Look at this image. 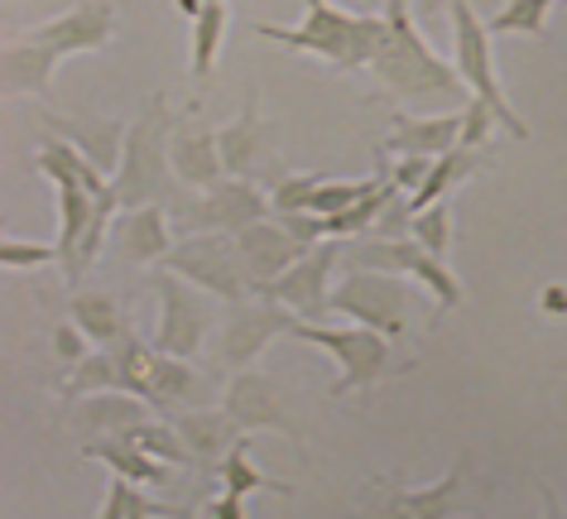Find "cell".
<instances>
[{
  "mask_svg": "<svg viewBox=\"0 0 567 519\" xmlns=\"http://www.w3.org/2000/svg\"><path fill=\"white\" fill-rule=\"evenodd\" d=\"M159 270L183 274L188 284L207 289L212 299H221V303H240V299L255 293V279L246 270V260H240L236 236H226V231L183 236V241L168 250V260L159 264Z\"/></svg>",
  "mask_w": 567,
  "mask_h": 519,
  "instance_id": "cell-11",
  "label": "cell"
},
{
  "mask_svg": "<svg viewBox=\"0 0 567 519\" xmlns=\"http://www.w3.org/2000/svg\"><path fill=\"white\" fill-rule=\"evenodd\" d=\"M472 486H476V467L466 453L433 486H404L390 481V476H375V481H365V500L357 519H457L472 510Z\"/></svg>",
  "mask_w": 567,
  "mask_h": 519,
  "instance_id": "cell-6",
  "label": "cell"
},
{
  "mask_svg": "<svg viewBox=\"0 0 567 519\" xmlns=\"http://www.w3.org/2000/svg\"><path fill=\"white\" fill-rule=\"evenodd\" d=\"M260 39L289 49V53H313L332 63L337 73H365L390 44V15H347L332 0H308L303 24H250Z\"/></svg>",
  "mask_w": 567,
  "mask_h": 519,
  "instance_id": "cell-2",
  "label": "cell"
},
{
  "mask_svg": "<svg viewBox=\"0 0 567 519\" xmlns=\"http://www.w3.org/2000/svg\"><path fill=\"white\" fill-rule=\"evenodd\" d=\"M111 246L116 256H125L131 264H164L168 250L178 246V231L168 221L164 203H145V207H121L116 227H111Z\"/></svg>",
  "mask_w": 567,
  "mask_h": 519,
  "instance_id": "cell-18",
  "label": "cell"
},
{
  "mask_svg": "<svg viewBox=\"0 0 567 519\" xmlns=\"http://www.w3.org/2000/svg\"><path fill=\"white\" fill-rule=\"evenodd\" d=\"M491 159H486V149H447V154H437L433 159V174L423 178V188L414 193V198H409V207H414V212H423V207H433V203H443V198H452V193H457L466 178H476L481 168H486Z\"/></svg>",
  "mask_w": 567,
  "mask_h": 519,
  "instance_id": "cell-26",
  "label": "cell"
},
{
  "mask_svg": "<svg viewBox=\"0 0 567 519\" xmlns=\"http://www.w3.org/2000/svg\"><path fill=\"white\" fill-rule=\"evenodd\" d=\"M236 246H240V260H246L255 289L269 284V279H279L289 264H299L308 250H313L303 236H293L289 227H284L279 217H265V221H255V227L236 231Z\"/></svg>",
  "mask_w": 567,
  "mask_h": 519,
  "instance_id": "cell-20",
  "label": "cell"
},
{
  "mask_svg": "<svg viewBox=\"0 0 567 519\" xmlns=\"http://www.w3.org/2000/svg\"><path fill=\"white\" fill-rule=\"evenodd\" d=\"M44 131L68 139L73 149H82V159L92 168H102L106 178H116L121 168V154H125V135L131 125L116 121V116H63V111H44Z\"/></svg>",
  "mask_w": 567,
  "mask_h": 519,
  "instance_id": "cell-17",
  "label": "cell"
},
{
  "mask_svg": "<svg viewBox=\"0 0 567 519\" xmlns=\"http://www.w3.org/2000/svg\"><path fill=\"white\" fill-rule=\"evenodd\" d=\"M563 6H567V0H563Z\"/></svg>",
  "mask_w": 567,
  "mask_h": 519,
  "instance_id": "cell-46",
  "label": "cell"
},
{
  "mask_svg": "<svg viewBox=\"0 0 567 519\" xmlns=\"http://www.w3.org/2000/svg\"><path fill=\"white\" fill-rule=\"evenodd\" d=\"M385 15H390V44L371 63L380 87L390 96H400V102H423V96H447V102H457L466 92L457 77V63L437 59L429 49V39L414 30L404 6H385Z\"/></svg>",
  "mask_w": 567,
  "mask_h": 519,
  "instance_id": "cell-5",
  "label": "cell"
},
{
  "mask_svg": "<svg viewBox=\"0 0 567 519\" xmlns=\"http://www.w3.org/2000/svg\"><path fill=\"white\" fill-rule=\"evenodd\" d=\"M168 207V221H174L178 241L183 236H203V231H246L255 221L269 217V193L260 184H250V178H221V184L212 188H178L174 198L164 203Z\"/></svg>",
  "mask_w": 567,
  "mask_h": 519,
  "instance_id": "cell-7",
  "label": "cell"
},
{
  "mask_svg": "<svg viewBox=\"0 0 567 519\" xmlns=\"http://www.w3.org/2000/svg\"><path fill=\"white\" fill-rule=\"evenodd\" d=\"M125 438H131L135 447H145L150 457L168 461V467H188V461H193L188 443H183V438H178V428H174V418H145V424L125 428Z\"/></svg>",
  "mask_w": 567,
  "mask_h": 519,
  "instance_id": "cell-32",
  "label": "cell"
},
{
  "mask_svg": "<svg viewBox=\"0 0 567 519\" xmlns=\"http://www.w3.org/2000/svg\"><path fill=\"white\" fill-rule=\"evenodd\" d=\"M558 0H505L501 10L486 20L491 34H524V39H544L548 30V10Z\"/></svg>",
  "mask_w": 567,
  "mask_h": 519,
  "instance_id": "cell-31",
  "label": "cell"
},
{
  "mask_svg": "<svg viewBox=\"0 0 567 519\" xmlns=\"http://www.w3.org/2000/svg\"><path fill=\"white\" fill-rule=\"evenodd\" d=\"M168 418H174L178 438L188 443L193 461H197V467H207V471H217V461L231 453L240 438H246L240 424L226 409H183V414H168Z\"/></svg>",
  "mask_w": 567,
  "mask_h": 519,
  "instance_id": "cell-23",
  "label": "cell"
},
{
  "mask_svg": "<svg viewBox=\"0 0 567 519\" xmlns=\"http://www.w3.org/2000/svg\"><path fill=\"white\" fill-rule=\"evenodd\" d=\"M328 184V174H289L279 188H269L275 212H313V193Z\"/></svg>",
  "mask_w": 567,
  "mask_h": 519,
  "instance_id": "cell-35",
  "label": "cell"
},
{
  "mask_svg": "<svg viewBox=\"0 0 567 519\" xmlns=\"http://www.w3.org/2000/svg\"><path fill=\"white\" fill-rule=\"evenodd\" d=\"M0 264H6V274L49 270V264H59V241H20V236H6L0 241Z\"/></svg>",
  "mask_w": 567,
  "mask_h": 519,
  "instance_id": "cell-34",
  "label": "cell"
},
{
  "mask_svg": "<svg viewBox=\"0 0 567 519\" xmlns=\"http://www.w3.org/2000/svg\"><path fill=\"white\" fill-rule=\"evenodd\" d=\"M174 125L178 116L168 111L164 92H150L140 116L131 121V135H125V154L116 168V193L121 207H145V203H168L183 188L174 174Z\"/></svg>",
  "mask_w": 567,
  "mask_h": 519,
  "instance_id": "cell-3",
  "label": "cell"
},
{
  "mask_svg": "<svg viewBox=\"0 0 567 519\" xmlns=\"http://www.w3.org/2000/svg\"><path fill=\"white\" fill-rule=\"evenodd\" d=\"M87 352H92V342H87V332H82L78 322H59V328H53V356H59V361L78 366Z\"/></svg>",
  "mask_w": 567,
  "mask_h": 519,
  "instance_id": "cell-37",
  "label": "cell"
},
{
  "mask_svg": "<svg viewBox=\"0 0 567 519\" xmlns=\"http://www.w3.org/2000/svg\"><path fill=\"white\" fill-rule=\"evenodd\" d=\"M462 145V111H443V116H394L390 135L375 145L380 159H404V154H437Z\"/></svg>",
  "mask_w": 567,
  "mask_h": 519,
  "instance_id": "cell-21",
  "label": "cell"
},
{
  "mask_svg": "<svg viewBox=\"0 0 567 519\" xmlns=\"http://www.w3.org/2000/svg\"><path fill=\"white\" fill-rule=\"evenodd\" d=\"M221 409L236 418L240 433H284L299 457H308V438H303V418L289 409V395H284L279 381H269L260 371H236L221 390Z\"/></svg>",
  "mask_w": 567,
  "mask_h": 519,
  "instance_id": "cell-14",
  "label": "cell"
},
{
  "mask_svg": "<svg viewBox=\"0 0 567 519\" xmlns=\"http://www.w3.org/2000/svg\"><path fill=\"white\" fill-rule=\"evenodd\" d=\"M174 6H178V15H188V20H197V15H203V10L212 6V0H174Z\"/></svg>",
  "mask_w": 567,
  "mask_h": 519,
  "instance_id": "cell-43",
  "label": "cell"
},
{
  "mask_svg": "<svg viewBox=\"0 0 567 519\" xmlns=\"http://www.w3.org/2000/svg\"><path fill=\"white\" fill-rule=\"evenodd\" d=\"M68 313H73V322L87 332L92 346H111V342H121V336L131 332L121 303L111 299V293H102V289H78L73 299H68Z\"/></svg>",
  "mask_w": 567,
  "mask_h": 519,
  "instance_id": "cell-28",
  "label": "cell"
},
{
  "mask_svg": "<svg viewBox=\"0 0 567 519\" xmlns=\"http://www.w3.org/2000/svg\"><path fill=\"white\" fill-rule=\"evenodd\" d=\"M217 481H221V490H231V496H255V490H269V496H293L289 481H275V476H265L260 461L250 457V433L217 461Z\"/></svg>",
  "mask_w": 567,
  "mask_h": 519,
  "instance_id": "cell-29",
  "label": "cell"
},
{
  "mask_svg": "<svg viewBox=\"0 0 567 519\" xmlns=\"http://www.w3.org/2000/svg\"><path fill=\"white\" fill-rule=\"evenodd\" d=\"M135 519H154V515H135Z\"/></svg>",
  "mask_w": 567,
  "mask_h": 519,
  "instance_id": "cell-45",
  "label": "cell"
},
{
  "mask_svg": "<svg viewBox=\"0 0 567 519\" xmlns=\"http://www.w3.org/2000/svg\"><path fill=\"white\" fill-rule=\"evenodd\" d=\"M332 313H342L361 328H375L380 336L400 342L414 328V293H409V279L400 274H380V270H347L332 284Z\"/></svg>",
  "mask_w": 567,
  "mask_h": 519,
  "instance_id": "cell-10",
  "label": "cell"
},
{
  "mask_svg": "<svg viewBox=\"0 0 567 519\" xmlns=\"http://www.w3.org/2000/svg\"><path fill=\"white\" fill-rule=\"evenodd\" d=\"M217 145H221L226 178H250V184H260V188H279L284 178H289V168L269 149V131L260 121V102H255V96H246L240 116L217 131Z\"/></svg>",
  "mask_w": 567,
  "mask_h": 519,
  "instance_id": "cell-16",
  "label": "cell"
},
{
  "mask_svg": "<svg viewBox=\"0 0 567 519\" xmlns=\"http://www.w3.org/2000/svg\"><path fill=\"white\" fill-rule=\"evenodd\" d=\"M299 313H289L284 303L275 299H260V293H250V299L240 303H226V313L217 322V336H212V366L217 371H250V361L265 352L275 336H289Z\"/></svg>",
  "mask_w": 567,
  "mask_h": 519,
  "instance_id": "cell-12",
  "label": "cell"
},
{
  "mask_svg": "<svg viewBox=\"0 0 567 519\" xmlns=\"http://www.w3.org/2000/svg\"><path fill=\"white\" fill-rule=\"evenodd\" d=\"M385 6H404V0H385Z\"/></svg>",
  "mask_w": 567,
  "mask_h": 519,
  "instance_id": "cell-44",
  "label": "cell"
},
{
  "mask_svg": "<svg viewBox=\"0 0 567 519\" xmlns=\"http://www.w3.org/2000/svg\"><path fill=\"white\" fill-rule=\"evenodd\" d=\"M207 399H212V390L207 381L197 375L183 356H168L154 346V385H150V404H154V414H183V409H207Z\"/></svg>",
  "mask_w": 567,
  "mask_h": 519,
  "instance_id": "cell-24",
  "label": "cell"
},
{
  "mask_svg": "<svg viewBox=\"0 0 567 519\" xmlns=\"http://www.w3.org/2000/svg\"><path fill=\"white\" fill-rule=\"evenodd\" d=\"M491 131H495V111L486 102H476V96H466V106H462V149H486Z\"/></svg>",
  "mask_w": 567,
  "mask_h": 519,
  "instance_id": "cell-36",
  "label": "cell"
},
{
  "mask_svg": "<svg viewBox=\"0 0 567 519\" xmlns=\"http://www.w3.org/2000/svg\"><path fill=\"white\" fill-rule=\"evenodd\" d=\"M203 519H246V496H231V490H221L217 500L203 505Z\"/></svg>",
  "mask_w": 567,
  "mask_h": 519,
  "instance_id": "cell-40",
  "label": "cell"
},
{
  "mask_svg": "<svg viewBox=\"0 0 567 519\" xmlns=\"http://www.w3.org/2000/svg\"><path fill=\"white\" fill-rule=\"evenodd\" d=\"M390 174H394V184H400L409 198H414V193L423 188V178L433 174V159H429V154H404V159L390 164Z\"/></svg>",
  "mask_w": 567,
  "mask_h": 519,
  "instance_id": "cell-38",
  "label": "cell"
},
{
  "mask_svg": "<svg viewBox=\"0 0 567 519\" xmlns=\"http://www.w3.org/2000/svg\"><path fill=\"white\" fill-rule=\"evenodd\" d=\"M150 289L159 293V328H154V346H159V352H168V356L193 361L197 352H203L207 332H212L207 289L188 284V279L174 274V270L150 274Z\"/></svg>",
  "mask_w": 567,
  "mask_h": 519,
  "instance_id": "cell-13",
  "label": "cell"
},
{
  "mask_svg": "<svg viewBox=\"0 0 567 519\" xmlns=\"http://www.w3.org/2000/svg\"><path fill=\"white\" fill-rule=\"evenodd\" d=\"M534 490H538V505H544V519H567L563 500H558V490H553L548 481H538V476H534Z\"/></svg>",
  "mask_w": 567,
  "mask_h": 519,
  "instance_id": "cell-41",
  "label": "cell"
},
{
  "mask_svg": "<svg viewBox=\"0 0 567 519\" xmlns=\"http://www.w3.org/2000/svg\"><path fill=\"white\" fill-rule=\"evenodd\" d=\"M102 390H121V342L92 346L78 366H68V375L59 381V399L73 404V399L102 395Z\"/></svg>",
  "mask_w": 567,
  "mask_h": 519,
  "instance_id": "cell-27",
  "label": "cell"
},
{
  "mask_svg": "<svg viewBox=\"0 0 567 519\" xmlns=\"http://www.w3.org/2000/svg\"><path fill=\"white\" fill-rule=\"evenodd\" d=\"M293 342H308L318 346V352H328L337 361V381L328 395L332 399H347V395H361V390H375L394 381V375H409L419 366V361H394V346L390 336H380L375 328H361V322H351V328H328V322H293Z\"/></svg>",
  "mask_w": 567,
  "mask_h": 519,
  "instance_id": "cell-4",
  "label": "cell"
},
{
  "mask_svg": "<svg viewBox=\"0 0 567 519\" xmlns=\"http://www.w3.org/2000/svg\"><path fill=\"white\" fill-rule=\"evenodd\" d=\"M447 24H452V59H457V77L466 96L486 102L495 111V121L509 131V139H529V125L515 116V106L505 102V87H501V73H495V53H491V30L486 20L476 15L472 0H452L447 10Z\"/></svg>",
  "mask_w": 567,
  "mask_h": 519,
  "instance_id": "cell-8",
  "label": "cell"
},
{
  "mask_svg": "<svg viewBox=\"0 0 567 519\" xmlns=\"http://www.w3.org/2000/svg\"><path fill=\"white\" fill-rule=\"evenodd\" d=\"M226 24H231V10H226V0H212L203 15L193 20V59H188L193 82H212V68H217Z\"/></svg>",
  "mask_w": 567,
  "mask_h": 519,
  "instance_id": "cell-30",
  "label": "cell"
},
{
  "mask_svg": "<svg viewBox=\"0 0 567 519\" xmlns=\"http://www.w3.org/2000/svg\"><path fill=\"white\" fill-rule=\"evenodd\" d=\"M150 418V404L131 395V390H102V395H87V399H73L63 409V428L78 433L82 443L92 438H116V433L135 428Z\"/></svg>",
  "mask_w": 567,
  "mask_h": 519,
  "instance_id": "cell-19",
  "label": "cell"
},
{
  "mask_svg": "<svg viewBox=\"0 0 567 519\" xmlns=\"http://www.w3.org/2000/svg\"><path fill=\"white\" fill-rule=\"evenodd\" d=\"M82 457L87 461H106L111 476H125V481L135 486H168L174 481V471H168V461L150 457L145 447H135L125 433H116V438H92L82 443Z\"/></svg>",
  "mask_w": 567,
  "mask_h": 519,
  "instance_id": "cell-25",
  "label": "cell"
},
{
  "mask_svg": "<svg viewBox=\"0 0 567 519\" xmlns=\"http://www.w3.org/2000/svg\"><path fill=\"white\" fill-rule=\"evenodd\" d=\"M275 217H279L293 236H303L308 246H318L322 236H328V217H318V212H275Z\"/></svg>",
  "mask_w": 567,
  "mask_h": 519,
  "instance_id": "cell-39",
  "label": "cell"
},
{
  "mask_svg": "<svg viewBox=\"0 0 567 519\" xmlns=\"http://www.w3.org/2000/svg\"><path fill=\"white\" fill-rule=\"evenodd\" d=\"M174 174L183 188H212L226 178L217 131L197 121V111L178 116V125H174Z\"/></svg>",
  "mask_w": 567,
  "mask_h": 519,
  "instance_id": "cell-22",
  "label": "cell"
},
{
  "mask_svg": "<svg viewBox=\"0 0 567 519\" xmlns=\"http://www.w3.org/2000/svg\"><path fill=\"white\" fill-rule=\"evenodd\" d=\"M538 308H544L548 318H567V289L563 284H548L544 299H538Z\"/></svg>",
  "mask_w": 567,
  "mask_h": 519,
  "instance_id": "cell-42",
  "label": "cell"
},
{
  "mask_svg": "<svg viewBox=\"0 0 567 519\" xmlns=\"http://www.w3.org/2000/svg\"><path fill=\"white\" fill-rule=\"evenodd\" d=\"M337 260H347L342 246H337V241H318L299 264H289L279 279H269V284H260L255 293H260V299L284 303L289 313H299L303 322H322V318L332 313V274H337Z\"/></svg>",
  "mask_w": 567,
  "mask_h": 519,
  "instance_id": "cell-15",
  "label": "cell"
},
{
  "mask_svg": "<svg viewBox=\"0 0 567 519\" xmlns=\"http://www.w3.org/2000/svg\"><path fill=\"white\" fill-rule=\"evenodd\" d=\"M414 241L429 250V256L437 260H447V250H452V203H433V207H423V212H414Z\"/></svg>",
  "mask_w": 567,
  "mask_h": 519,
  "instance_id": "cell-33",
  "label": "cell"
},
{
  "mask_svg": "<svg viewBox=\"0 0 567 519\" xmlns=\"http://www.w3.org/2000/svg\"><path fill=\"white\" fill-rule=\"evenodd\" d=\"M347 270H380V274H400V279H414L433 293V318L452 313V308L466 303V293L457 284V274L447 270V260L429 256L414 236H361L357 246H347Z\"/></svg>",
  "mask_w": 567,
  "mask_h": 519,
  "instance_id": "cell-9",
  "label": "cell"
},
{
  "mask_svg": "<svg viewBox=\"0 0 567 519\" xmlns=\"http://www.w3.org/2000/svg\"><path fill=\"white\" fill-rule=\"evenodd\" d=\"M116 34V6L111 0H82L68 15L30 24L24 34H10L0 49V77L6 96H49L53 68L78 53H96Z\"/></svg>",
  "mask_w": 567,
  "mask_h": 519,
  "instance_id": "cell-1",
  "label": "cell"
}]
</instances>
